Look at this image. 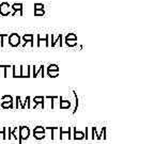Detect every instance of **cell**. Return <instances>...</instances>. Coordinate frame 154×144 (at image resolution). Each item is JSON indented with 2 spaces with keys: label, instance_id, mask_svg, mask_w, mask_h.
<instances>
[{
  "label": "cell",
  "instance_id": "obj_3",
  "mask_svg": "<svg viewBox=\"0 0 154 144\" xmlns=\"http://www.w3.org/2000/svg\"><path fill=\"white\" fill-rule=\"evenodd\" d=\"M11 9L13 10L12 16H23V3H13L11 5Z\"/></svg>",
  "mask_w": 154,
  "mask_h": 144
},
{
  "label": "cell",
  "instance_id": "obj_27",
  "mask_svg": "<svg viewBox=\"0 0 154 144\" xmlns=\"http://www.w3.org/2000/svg\"><path fill=\"white\" fill-rule=\"evenodd\" d=\"M38 10H44L43 3H35L34 4V11H38Z\"/></svg>",
  "mask_w": 154,
  "mask_h": 144
},
{
  "label": "cell",
  "instance_id": "obj_2",
  "mask_svg": "<svg viewBox=\"0 0 154 144\" xmlns=\"http://www.w3.org/2000/svg\"><path fill=\"white\" fill-rule=\"evenodd\" d=\"M9 44L11 47H17L20 45V36L17 33H11L9 34Z\"/></svg>",
  "mask_w": 154,
  "mask_h": 144
},
{
  "label": "cell",
  "instance_id": "obj_19",
  "mask_svg": "<svg viewBox=\"0 0 154 144\" xmlns=\"http://www.w3.org/2000/svg\"><path fill=\"white\" fill-rule=\"evenodd\" d=\"M65 45L69 47H74L77 45V40H65Z\"/></svg>",
  "mask_w": 154,
  "mask_h": 144
},
{
  "label": "cell",
  "instance_id": "obj_4",
  "mask_svg": "<svg viewBox=\"0 0 154 144\" xmlns=\"http://www.w3.org/2000/svg\"><path fill=\"white\" fill-rule=\"evenodd\" d=\"M29 77H31V66L20 65V78H29Z\"/></svg>",
  "mask_w": 154,
  "mask_h": 144
},
{
  "label": "cell",
  "instance_id": "obj_17",
  "mask_svg": "<svg viewBox=\"0 0 154 144\" xmlns=\"http://www.w3.org/2000/svg\"><path fill=\"white\" fill-rule=\"evenodd\" d=\"M1 103L13 104V97L11 95H3L2 97H1Z\"/></svg>",
  "mask_w": 154,
  "mask_h": 144
},
{
  "label": "cell",
  "instance_id": "obj_26",
  "mask_svg": "<svg viewBox=\"0 0 154 144\" xmlns=\"http://www.w3.org/2000/svg\"><path fill=\"white\" fill-rule=\"evenodd\" d=\"M65 40H77V35L75 33H69L65 36Z\"/></svg>",
  "mask_w": 154,
  "mask_h": 144
},
{
  "label": "cell",
  "instance_id": "obj_23",
  "mask_svg": "<svg viewBox=\"0 0 154 144\" xmlns=\"http://www.w3.org/2000/svg\"><path fill=\"white\" fill-rule=\"evenodd\" d=\"M9 38V34L8 33H0V38H1V47H5V38Z\"/></svg>",
  "mask_w": 154,
  "mask_h": 144
},
{
  "label": "cell",
  "instance_id": "obj_22",
  "mask_svg": "<svg viewBox=\"0 0 154 144\" xmlns=\"http://www.w3.org/2000/svg\"><path fill=\"white\" fill-rule=\"evenodd\" d=\"M1 108L3 109H13L14 108V106H13V104H10V103H1Z\"/></svg>",
  "mask_w": 154,
  "mask_h": 144
},
{
  "label": "cell",
  "instance_id": "obj_5",
  "mask_svg": "<svg viewBox=\"0 0 154 144\" xmlns=\"http://www.w3.org/2000/svg\"><path fill=\"white\" fill-rule=\"evenodd\" d=\"M44 65H41V66L38 67V68H36V66L34 65V66H31V70H32V74H31V77H33V78H35V77H42L43 78L44 77Z\"/></svg>",
  "mask_w": 154,
  "mask_h": 144
},
{
  "label": "cell",
  "instance_id": "obj_15",
  "mask_svg": "<svg viewBox=\"0 0 154 144\" xmlns=\"http://www.w3.org/2000/svg\"><path fill=\"white\" fill-rule=\"evenodd\" d=\"M63 134H67L69 139H71V127H69L67 129H64V127H60V140H62Z\"/></svg>",
  "mask_w": 154,
  "mask_h": 144
},
{
  "label": "cell",
  "instance_id": "obj_6",
  "mask_svg": "<svg viewBox=\"0 0 154 144\" xmlns=\"http://www.w3.org/2000/svg\"><path fill=\"white\" fill-rule=\"evenodd\" d=\"M11 5L9 4L8 2H2L0 4V15L1 16H8V15L11 14Z\"/></svg>",
  "mask_w": 154,
  "mask_h": 144
},
{
  "label": "cell",
  "instance_id": "obj_16",
  "mask_svg": "<svg viewBox=\"0 0 154 144\" xmlns=\"http://www.w3.org/2000/svg\"><path fill=\"white\" fill-rule=\"evenodd\" d=\"M10 134L11 136H13V138L14 139H18V137H19V127H14L13 129H11V132H10ZM12 138V137H11Z\"/></svg>",
  "mask_w": 154,
  "mask_h": 144
},
{
  "label": "cell",
  "instance_id": "obj_24",
  "mask_svg": "<svg viewBox=\"0 0 154 144\" xmlns=\"http://www.w3.org/2000/svg\"><path fill=\"white\" fill-rule=\"evenodd\" d=\"M47 70H59V66L57 64H49L47 67Z\"/></svg>",
  "mask_w": 154,
  "mask_h": 144
},
{
  "label": "cell",
  "instance_id": "obj_21",
  "mask_svg": "<svg viewBox=\"0 0 154 144\" xmlns=\"http://www.w3.org/2000/svg\"><path fill=\"white\" fill-rule=\"evenodd\" d=\"M0 136L3 140H7V127H0Z\"/></svg>",
  "mask_w": 154,
  "mask_h": 144
},
{
  "label": "cell",
  "instance_id": "obj_9",
  "mask_svg": "<svg viewBox=\"0 0 154 144\" xmlns=\"http://www.w3.org/2000/svg\"><path fill=\"white\" fill-rule=\"evenodd\" d=\"M33 101H34L33 108H36V106L41 104L42 109H44V104H45V97H44V96H36V97L33 98Z\"/></svg>",
  "mask_w": 154,
  "mask_h": 144
},
{
  "label": "cell",
  "instance_id": "obj_20",
  "mask_svg": "<svg viewBox=\"0 0 154 144\" xmlns=\"http://www.w3.org/2000/svg\"><path fill=\"white\" fill-rule=\"evenodd\" d=\"M47 76L51 78H56L59 76V70H47Z\"/></svg>",
  "mask_w": 154,
  "mask_h": 144
},
{
  "label": "cell",
  "instance_id": "obj_25",
  "mask_svg": "<svg viewBox=\"0 0 154 144\" xmlns=\"http://www.w3.org/2000/svg\"><path fill=\"white\" fill-rule=\"evenodd\" d=\"M34 132H46V130L43 126H36V127L33 129V134Z\"/></svg>",
  "mask_w": 154,
  "mask_h": 144
},
{
  "label": "cell",
  "instance_id": "obj_28",
  "mask_svg": "<svg viewBox=\"0 0 154 144\" xmlns=\"http://www.w3.org/2000/svg\"><path fill=\"white\" fill-rule=\"evenodd\" d=\"M45 14V11L44 10H38V11H34V15L35 16H43Z\"/></svg>",
  "mask_w": 154,
  "mask_h": 144
},
{
  "label": "cell",
  "instance_id": "obj_13",
  "mask_svg": "<svg viewBox=\"0 0 154 144\" xmlns=\"http://www.w3.org/2000/svg\"><path fill=\"white\" fill-rule=\"evenodd\" d=\"M85 137H86V134H85L84 131H78V130L75 128L74 137H73V139L74 140H82V139H85Z\"/></svg>",
  "mask_w": 154,
  "mask_h": 144
},
{
  "label": "cell",
  "instance_id": "obj_10",
  "mask_svg": "<svg viewBox=\"0 0 154 144\" xmlns=\"http://www.w3.org/2000/svg\"><path fill=\"white\" fill-rule=\"evenodd\" d=\"M49 38H51V47H55V46L57 45V43H60V46H62V43H61V42H62V34L61 33L58 35V38H56V40H54V34L53 33L49 34Z\"/></svg>",
  "mask_w": 154,
  "mask_h": 144
},
{
  "label": "cell",
  "instance_id": "obj_1",
  "mask_svg": "<svg viewBox=\"0 0 154 144\" xmlns=\"http://www.w3.org/2000/svg\"><path fill=\"white\" fill-rule=\"evenodd\" d=\"M30 136V129L27 126H19V137H18V144H22L23 141L28 140Z\"/></svg>",
  "mask_w": 154,
  "mask_h": 144
},
{
  "label": "cell",
  "instance_id": "obj_7",
  "mask_svg": "<svg viewBox=\"0 0 154 144\" xmlns=\"http://www.w3.org/2000/svg\"><path fill=\"white\" fill-rule=\"evenodd\" d=\"M43 42L45 43L46 47H51V44H49V34H46L44 38L41 34H38V44H36V46H38V47H41V44L43 43Z\"/></svg>",
  "mask_w": 154,
  "mask_h": 144
},
{
  "label": "cell",
  "instance_id": "obj_12",
  "mask_svg": "<svg viewBox=\"0 0 154 144\" xmlns=\"http://www.w3.org/2000/svg\"><path fill=\"white\" fill-rule=\"evenodd\" d=\"M60 109H69L71 107V101L67 99H63L62 97H60V104H59Z\"/></svg>",
  "mask_w": 154,
  "mask_h": 144
},
{
  "label": "cell",
  "instance_id": "obj_11",
  "mask_svg": "<svg viewBox=\"0 0 154 144\" xmlns=\"http://www.w3.org/2000/svg\"><path fill=\"white\" fill-rule=\"evenodd\" d=\"M17 98H18V103L22 104V106H20V108L22 109L26 108V106H27V108L28 109L31 108V106H30V97H29V96H27L26 99H25L24 101H20V97H19V96H17Z\"/></svg>",
  "mask_w": 154,
  "mask_h": 144
},
{
  "label": "cell",
  "instance_id": "obj_18",
  "mask_svg": "<svg viewBox=\"0 0 154 144\" xmlns=\"http://www.w3.org/2000/svg\"><path fill=\"white\" fill-rule=\"evenodd\" d=\"M46 136V132H34L33 134V137L34 139L36 140H43Z\"/></svg>",
  "mask_w": 154,
  "mask_h": 144
},
{
  "label": "cell",
  "instance_id": "obj_8",
  "mask_svg": "<svg viewBox=\"0 0 154 144\" xmlns=\"http://www.w3.org/2000/svg\"><path fill=\"white\" fill-rule=\"evenodd\" d=\"M23 40H24V42H25V43L23 44V47H26V45L28 43H30V46H31V47H33V46H34V43H33V34H32V33L25 34V35L23 36Z\"/></svg>",
  "mask_w": 154,
  "mask_h": 144
},
{
  "label": "cell",
  "instance_id": "obj_14",
  "mask_svg": "<svg viewBox=\"0 0 154 144\" xmlns=\"http://www.w3.org/2000/svg\"><path fill=\"white\" fill-rule=\"evenodd\" d=\"M12 77L13 78H20V65H19V66H15V65H13Z\"/></svg>",
  "mask_w": 154,
  "mask_h": 144
}]
</instances>
